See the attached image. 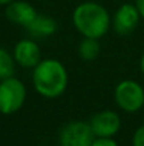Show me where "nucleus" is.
Returning <instances> with one entry per match:
<instances>
[{"instance_id":"nucleus-1","label":"nucleus","mask_w":144,"mask_h":146,"mask_svg":"<svg viewBox=\"0 0 144 146\" xmlns=\"http://www.w3.org/2000/svg\"><path fill=\"white\" fill-rule=\"evenodd\" d=\"M36 91L45 98H57L64 94L68 85V72L58 60H41L33 72Z\"/></svg>"},{"instance_id":"nucleus-2","label":"nucleus","mask_w":144,"mask_h":146,"mask_svg":"<svg viewBox=\"0 0 144 146\" xmlns=\"http://www.w3.org/2000/svg\"><path fill=\"white\" fill-rule=\"evenodd\" d=\"M72 23L84 37L100 38L109 31L112 19L102 4L96 1H85L74 10Z\"/></svg>"},{"instance_id":"nucleus-3","label":"nucleus","mask_w":144,"mask_h":146,"mask_svg":"<svg viewBox=\"0 0 144 146\" xmlns=\"http://www.w3.org/2000/svg\"><path fill=\"white\" fill-rule=\"evenodd\" d=\"M26 95V87L20 80L14 77L3 80L0 82V112L6 115L17 112L23 106Z\"/></svg>"},{"instance_id":"nucleus-4","label":"nucleus","mask_w":144,"mask_h":146,"mask_svg":"<svg viewBox=\"0 0 144 146\" xmlns=\"http://www.w3.org/2000/svg\"><path fill=\"white\" fill-rule=\"evenodd\" d=\"M114 101L124 112H137L144 105V88L133 80H124L114 88Z\"/></svg>"},{"instance_id":"nucleus-5","label":"nucleus","mask_w":144,"mask_h":146,"mask_svg":"<svg viewBox=\"0 0 144 146\" xmlns=\"http://www.w3.org/2000/svg\"><path fill=\"white\" fill-rule=\"evenodd\" d=\"M95 133L89 122L72 121L62 126L59 131V146H92Z\"/></svg>"},{"instance_id":"nucleus-6","label":"nucleus","mask_w":144,"mask_h":146,"mask_svg":"<svg viewBox=\"0 0 144 146\" xmlns=\"http://www.w3.org/2000/svg\"><path fill=\"white\" fill-rule=\"evenodd\" d=\"M91 128L96 138H113L120 129V116L114 111H100L91 121Z\"/></svg>"},{"instance_id":"nucleus-7","label":"nucleus","mask_w":144,"mask_h":146,"mask_svg":"<svg viewBox=\"0 0 144 146\" xmlns=\"http://www.w3.org/2000/svg\"><path fill=\"white\" fill-rule=\"evenodd\" d=\"M140 17L141 16L139 13L137 6L130 4V3H126V4L120 6L119 10L114 13L113 20H112V24H113V29H114V31L117 34L127 36V34H130V33L134 31V29L139 24Z\"/></svg>"},{"instance_id":"nucleus-8","label":"nucleus","mask_w":144,"mask_h":146,"mask_svg":"<svg viewBox=\"0 0 144 146\" xmlns=\"http://www.w3.org/2000/svg\"><path fill=\"white\" fill-rule=\"evenodd\" d=\"M14 60L24 68H34L41 61V50L33 40H21L14 47Z\"/></svg>"},{"instance_id":"nucleus-9","label":"nucleus","mask_w":144,"mask_h":146,"mask_svg":"<svg viewBox=\"0 0 144 146\" xmlns=\"http://www.w3.org/2000/svg\"><path fill=\"white\" fill-rule=\"evenodd\" d=\"M6 17L14 24L28 27L37 17V11L27 1H11L6 7Z\"/></svg>"},{"instance_id":"nucleus-10","label":"nucleus","mask_w":144,"mask_h":146,"mask_svg":"<svg viewBox=\"0 0 144 146\" xmlns=\"http://www.w3.org/2000/svg\"><path fill=\"white\" fill-rule=\"evenodd\" d=\"M28 33L33 37L43 38V37H49L57 31V21L45 14H37V17L30 23L28 27H26Z\"/></svg>"},{"instance_id":"nucleus-11","label":"nucleus","mask_w":144,"mask_h":146,"mask_svg":"<svg viewBox=\"0 0 144 146\" xmlns=\"http://www.w3.org/2000/svg\"><path fill=\"white\" fill-rule=\"evenodd\" d=\"M99 38H91V37H84V40L79 43L78 54L82 60L85 61H92L100 52V44L97 41Z\"/></svg>"},{"instance_id":"nucleus-12","label":"nucleus","mask_w":144,"mask_h":146,"mask_svg":"<svg viewBox=\"0 0 144 146\" xmlns=\"http://www.w3.org/2000/svg\"><path fill=\"white\" fill-rule=\"evenodd\" d=\"M14 61L6 50L0 48V81L14 75Z\"/></svg>"},{"instance_id":"nucleus-13","label":"nucleus","mask_w":144,"mask_h":146,"mask_svg":"<svg viewBox=\"0 0 144 146\" xmlns=\"http://www.w3.org/2000/svg\"><path fill=\"white\" fill-rule=\"evenodd\" d=\"M133 146H144V125H141L133 136Z\"/></svg>"},{"instance_id":"nucleus-14","label":"nucleus","mask_w":144,"mask_h":146,"mask_svg":"<svg viewBox=\"0 0 144 146\" xmlns=\"http://www.w3.org/2000/svg\"><path fill=\"white\" fill-rule=\"evenodd\" d=\"M92 146H119L113 138H95Z\"/></svg>"},{"instance_id":"nucleus-15","label":"nucleus","mask_w":144,"mask_h":146,"mask_svg":"<svg viewBox=\"0 0 144 146\" xmlns=\"http://www.w3.org/2000/svg\"><path fill=\"white\" fill-rule=\"evenodd\" d=\"M136 6H137V9H139L140 16L144 19V0H136Z\"/></svg>"},{"instance_id":"nucleus-16","label":"nucleus","mask_w":144,"mask_h":146,"mask_svg":"<svg viewBox=\"0 0 144 146\" xmlns=\"http://www.w3.org/2000/svg\"><path fill=\"white\" fill-rule=\"evenodd\" d=\"M140 70H141V72L144 74V54L141 55V60H140Z\"/></svg>"},{"instance_id":"nucleus-17","label":"nucleus","mask_w":144,"mask_h":146,"mask_svg":"<svg viewBox=\"0 0 144 146\" xmlns=\"http://www.w3.org/2000/svg\"><path fill=\"white\" fill-rule=\"evenodd\" d=\"M13 0H0V6H4V4H9V3H11Z\"/></svg>"}]
</instances>
